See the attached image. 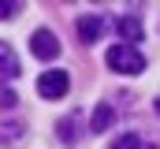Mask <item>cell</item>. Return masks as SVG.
<instances>
[{"label": "cell", "mask_w": 160, "mask_h": 149, "mask_svg": "<svg viewBox=\"0 0 160 149\" xmlns=\"http://www.w3.org/2000/svg\"><path fill=\"white\" fill-rule=\"evenodd\" d=\"M108 149H142V142H138V134H119Z\"/></svg>", "instance_id": "9"}, {"label": "cell", "mask_w": 160, "mask_h": 149, "mask_svg": "<svg viewBox=\"0 0 160 149\" xmlns=\"http://www.w3.org/2000/svg\"><path fill=\"white\" fill-rule=\"evenodd\" d=\"M30 49H34V56H38V60H56V56H60V41H56L52 30H34Z\"/></svg>", "instance_id": "3"}, {"label": "cell", "mask_w": 160, "mask_h": 149, "mask_svg": "<svg viewBox=\"0 0 160 149\" xmlns=\"http://www.w3.org/2000/svg\"><path fill=\"white\" fill-rule=\"evenodd\" d=\"M112 116H116V112L108 108V105H97V108H93V119H89V127L101 134V131H108V127H112Z\"/></svg>", "instance_id": "7"}, {"label": "cell", "mask_w": 160, "mask_h": 149, "mask_svg": "<svg viewBox=\"0 0 160 149\" xmlns=\"http://www.w3.org/2000/svg\"><path fill=\"white\" fill-rule=\"evenodd\" d=\"M75 123H78L75 116H67V119H60V138H63L67 146H75V142H78V131H75Z\"/></svg>", "instance_id": "8"}, {"label": "cell", "mask_w": 160, "mask_h": 149, "mask_svg": "<svg viewBox=\"0 0 160 149\" xmlns=\"http://www.w3.org/2000/svg\"><path fill=\"white\" fill-rule=\"evenodd\" d=\"M19 105V97H15V90H8L4 82H0V108H15Z\"/></svg>", "instance_id": "10"}, {"label": "cell", "mask_w": 160, "mask_h": 149, "mask_svg": "<svg viewBox=\"0 0 160 149\" xmlns=\"http://www.w3.org/2000/svg\"><path fill=\"white\" fill-rule=\"evenodd\" d=\"M19 74V56L8 41H0V78H15Z\"/></svg>", "instance_id": "5"}, {"label": "cell", "mask_w": 160, "mask_h": 149, "mask_svg": "<svg viewBox=\"0 0 160 149\" xmlns=\"http://www.w3.org/2000/svg\"><path fill=\"white\" fill-rule=\"evenodd\" d=\"M67 86H71L67 71H45L38 78V93L45 97V101H60V97L67 93Z\"/></svg>", "instance_id": "2"}, {"label": "cell", "mask_w": 160, "mask_h": 149, "mask_svg": "<svg viewBox=\"0 0 160 149\" xmlns=\"http://www.w3.org/2000/svg\"><path fill=\"white\" fill-rule=\"evenodd\" d=\"M116 30H119L123 45H134V41H142V23H138L134 15H123L119 23H116Z\"/></svg>", "instance_id": "6"}, {"label": "cell", "mask_w": 160, "mask_h": 149, "mask_svg": "<svg viewBox=\"0 0 160 149\" xmlns=\"http://www.w3.org/2000/svg\"><path fill=\"white\" fill-rule=\"evenodd\" d=\"M157 112H160V97H157Z\"/></svg>", "instance_id": "12"}, {"label": "cell", "mask_w": 160, "mask_h": 149, "mask_svg": "<svg viewBox=\"0 0 160 149\" xmlns=\"http://www.w3.org/2000/svg\"><path fill=\"white\" fill-rule=\"evenodd\" d=\"M101 30H104V19H101V15H82V19H78V37L86 41V45L97 41Z\"/></svg>", "instance_id": "4"}, {"label": "cell", "mask_w": 160, "mask_h": 149, "mask_svg": "<svg viewBox=\"0 0 160 149\" xmlns=\"http://www.w3.org/2000/svg\"><path fill=\"white\" fill-rule=\"evenodd\" d=\"M15 11H19V4H15V0H0V19H11Z\"/></svg>", "instance_id": "11"}, {"label": "cell", "mask_w": 160, "mask_h": 149, "mask_svg": "<svg viewBox=\"0 0 160 149\" xmlns=\"http://www.w3.org/2000/svg\"><path fill=\"white\" fill-rule=\"evenodd\" d=\"M104 60H108L112 71H119V74H138V71H145V56H142L134 45H112Z\"/></svg>", "instance_id": "1"}]
</instances>
